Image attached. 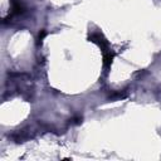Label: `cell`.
Segmentation results:
<instances>
[{"instance_id": "cell-1", "label": "cell", "mask_w": 161, "mask_h": 161, "mask_svg": "<svg viewBox=\"0 0 161 161\" xmlns=\"http://www.w3.org/2000/svg\"><path fill=\"white\" fill-rule=\"evenodd\" d=\"M91 40H92L93 43H96V44L99 47V49L102 50V57H103V64H104V67H107V68L111 67V64H112V62H113L114 53H113V50L111 49L108 40H107L101 33H94V34H92V35H91Z\"/></svg>"}, {"instance_id": "cell-2", "label": "cell", "mask_w": 161, "mask_h": 161, "mask_svg": "<svg viewBox=\"0 0 161 161\" xmlns=\"http://www.w3.org/2000/svg\"><path fill=\"white\" fill-rule=\"evenodd\" d=\"M11 10L13 14H21L24 11V5L20 3V0H11Z\"/></svg>"}]
</instances>
